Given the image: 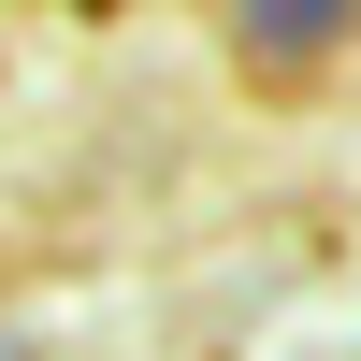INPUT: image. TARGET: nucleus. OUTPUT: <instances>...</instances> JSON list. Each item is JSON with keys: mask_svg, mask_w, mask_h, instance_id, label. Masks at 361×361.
<instances>
[{"mask_svg": "<svg viewBox=\"0 0 361 361\" xmlns=\"http://www.w3.org/2000/svg\"><path fill=\"white\" fill-rule=\"evenodd\" d=\"M347 15H361V0H231V29H246V58H275V73H289V58H318V44H333Z\"/></svg>", "mask_w": 361, "mask_h": 361, "instance_id": "nucleus-1", "label": "nucleus"}]
</instances>
